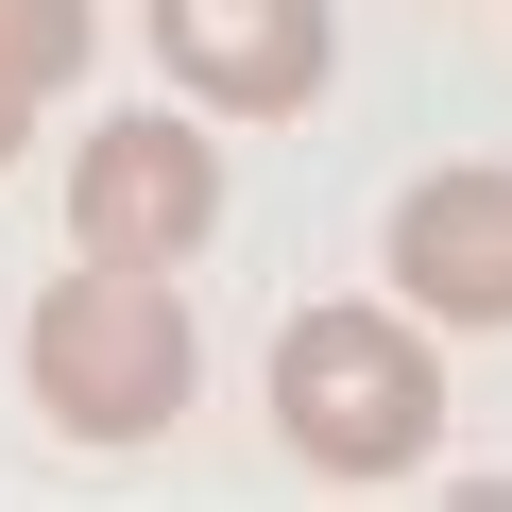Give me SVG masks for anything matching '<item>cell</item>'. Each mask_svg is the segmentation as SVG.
Returning a JSON list of instances; mask_svg holds the SVG:
<instances>
[{
    "instance_id": "cell-6",
    "label": "cell",
    "mask_w": 512,
    "mask_h": 512,
    "mask_svg": "<svg viewBox=\"0 0 512 512\" xmlns=\"http://www.w3.org/2000/svg\"><path fill=\"white\" fill-rule=\"evenodd\" d=\"M86 52H103L86 0H0V69L18 86H86Z\"/></svg>"
},
{
    "instance_id": "cell-7",
    "label": "cell",
    "mask_w": 512,
    "mask_h": 512,
    "mask_svg": "<svg viewBox=\"0 0 512 512\" xmlns=\"http://www.w3.org/2000/svg\"><path fill=\"white\" fill-rule=\"evenodd\" d=\"M35 103H52V86H18V69H0V171L35 154Z\"/></svg>"
},
{
    "instance_id": "cell-2",
    "label": "cell",
    "mask_w": 512,
    "mask_h": 512,
    "mask_svg": "<svg viewBox=\"0 0 512 512\" xmlns=\"http://www.w3.org/2000/svg\"><path fill=\"white\" fill-rule=\"evenodd\" d=\"M18 376H35L52 444L120 461V444H171V427H188V393H205V342H188L171 274H103V256H69V274L35 291V342H18Z\"/></svg>"
},
{
    "instance_id": "cell-1",
    "label": "cell",
    "mask_w": 512,
    "mask_h": 512,
    "mask_svg": "<svg viewBox=\"0 0 512 512\" xmlns=\"http://www.w3.org/2000/svg\"><path fill=\"white\" fill-rule=\"evenodd\" d=\"M274 444L325 495H393L444 444V325L427 308H308L274 325Z\"/></svg>"
},
{
    "instance_id": "cell-4",
    "label": "cell",
    "mask_w": 512,
    "mask_h": 512,
    "mask_svg": "<svg viewBox=\"0 0 512 512\" xmlns=\"http://www.w3.org/2000/svg\"><path fill=\"white\" fill-rule=\"evenodd\" d=\"M137 35H154V69H171L188 103H222V120H308L325 69H342L325 0H137Z\"/></svg>"
},
{
    "instance_id": "cell-3",
    "label": "cell",
    "mask_w": 512,
    "mask_h": 512,
    "mask_svg": "<svg viewBox=\"0 0 512 512\" xmlns=\"http://www.w3.org/2000/svg\"><path fill=\"white\" fill-rule=\"evenodd\" d=\"M222 239V137L205 120H86L69 154V256L103 274H188Z\"/></svg>"
},
{
    "instance_id": "cell-5",
    "label": "cell",
    "mask_w": 512,
    "mask_h": 512,
    "mask_svg": "<svg viewBox=\"0 0 512 512\" xmlns=\"http://www.w3.org/2000/svg\"><path fill=\"white\" fill-rule=\"evenodd\" d=\"M393 308H427L461 342L512 325V171L495 154H444V171L393 188Z\"/></svg>"
}]
</instances>
